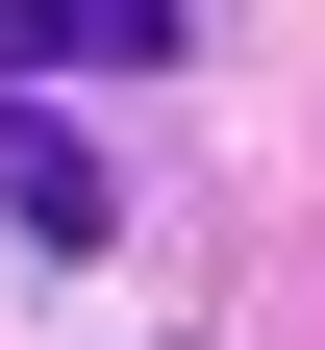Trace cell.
<instances>
[{
    "mask_svg": "<svg viewBox=\"0 0 325 350\" xmlns=\"http://www.w3.org/2000/svg\"><path fill=\"white\" fill-rule=\"evenodd\" d=\"M0 175H25V226H101V175H75L51 125H25V100H0Z\"/></svg>",
    "mask_w": 325,
    "mask_h": 350,
    "instance_id": "cell-2",
    "label": "cell"
},
{
    "mask_svg": "<svg viewBox=\"0 0 325 350\" xmlns=\"http://www.w3.org/2000/svg\"><path fill=\"white\" fill-rule=\"evenodd\" d=\"M175 0H0V75H151Z\"/></svg>",
    "mask_w": 325,
    "mask_h": 350,
    "instance_id": "cell-1",
    "label": "cell"
}]
</instances>
